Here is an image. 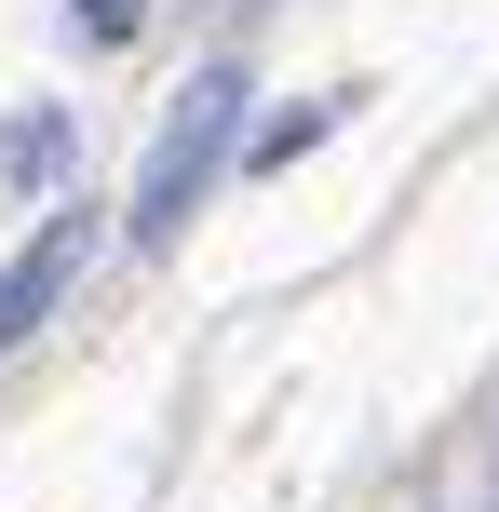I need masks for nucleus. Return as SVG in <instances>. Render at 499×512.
I'll list each match as a JSON object with an SVG mask.
<instances>
[{
	"label": "nucleus",
	"mask_w": 499,
	"mask_h": 512,
	"mask_svg": "<svg viewBox=\"0 0 499 512\" xmlns=\"http://www.w3.org/2000/svg\"><path fill=\"white\" fill-rule=\"evenodd\" d=\"M0 176H14V189H54V176H68V108H27V122L0 135Z\"/></svg>",
	"instance_id": "obj_3"
},
{
	"label": "nucleus",
	"mask_w": 499,
	"mask_h": 512,
	"mask_svg": "<svg viewBox=\"0 0 499 512\" xmlns=\"http://www.w3.org/2000/svg\"><path fill=\"white\" fill-rule=\"evenodd\" d=\"M324 122H338V108H284V122H270L243 162H297V149H324Z\"/></svg>",
	"instance_id": "obj_4"
},
{
	"label": "nucleus",
	"mask_w": 499,
	"mask_h": 512,
	"mask_svg": "<svg viewBox=\"0 0 499 512\" xmlns=\"http://www.w3.org/2000/svg\"><path fill=\"white\" fill-rule=\"evenodd\" d=\"M486 512H499V499H486Z\"/></svg>",
	"instance_id": "obj_6"
},
{
	"label": "nucleus",
	"mask_w": 499,
	"mask_h": 512,
	"mask_svg": "<svg viewBox=\"0 0 499 512\" xmlns=\"http://www.w3.org/2000/svg\"><path fill=\"white\" fill-rule=\"evenodd\" d=\"M81 14V41H135V27H149V0H68Z\"/></svg>",
	"instance_id": "obj_5"
},
{
	"label": "nucleus",
	"mask_w": 499,
	"mask_h": 512,
	"mask_svg": "<svg viewBox=\"0 0 499 512\" xmlns=\"http://www.w3.org/2000/svg\"><path fill=\"white\" fill-rule=\"evenodd\" d=\"M81 256H95V203H54V216H41V243L0 270V351H27V337L54 324V297L81 283Z\"/></svg>",
	"instance_id": "obj_2"
},
{
	"label": "nucleus",
	"mask_w": 499,
	"mask_h": 512,
	"mask_svg": "<svg viewBox=\"0 0 499 512\" xmlns=\"http://www.w3.org/2000/svg\"><path fill=\"white\" fill-rule=\"evenodd\" d=\"M243 149V68L230 54H216V68H189V95L162 108V135H149V162H135V256H162L189 230V216H203V189H216V162Z\"/></svg>",
	"instance_id": "obj_1"
}]
</instances>
